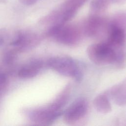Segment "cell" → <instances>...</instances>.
<instances>
[{
	"label": "cell",
	"instance_id": "cell-1",
	"mask_svg": "<svg viewBox=\"0 0 126 126\" xmlns=\"http://www.w3.org/2000/svg\"><path fill=\"white\" fill-rule=\"evenodd\" d=\"M87 54L90 60L98 65H121L126 59L123 49H116L106 41L91 44L87 48Z\"/></svg>",
	"mask_w": 126,
	"mask_h": 126
},
{
	"label": "cell",
	"instance_id": "cell-2",
	"mask_svg": "<svg viewBox=\"0 0 126 126\" xmlns=\"http://www.w3.org/2000/svg\"><path fill=\"white\" fill-rule=\"evenodd\" d=\"M47 64L52 70L64 76L80 81L83 77L81 69L77 63L68 56H57L50 59Z\"/></svg>",
	"mask_w": 126,
	"mask_h": 126
},
{
	"label": "cell",
	"instance_id": "cell-3",
	"mask_svg": "<svg viewBox=\"0 0 126 126\" xmlns=\"http://www.w3.org/2000/svg\"><path fill=\"white\" fill-rule=\"evenodd\" d=\"M83 34L82 28L74 25H63L52 26L48 34L57 41L67 46H73L78 43Z\"/></svg>",
	"mask_w": 126,
	"mask_h": 126
},
{
	"label": "cell",
	"instance_id": "cell-4",
	"mask_svg": "<svg viewBox=\"0 0 126 126\" xmlns=\"http://www.w3.org/2000/svg\"><path fill=\"white\" fill-rule=\"evenodd\" d=\"M109 23L97 16L93 15L84 23L82 28L83 33L92 38H99L107 35Z\"/></svg>",
	"mask_w": 126,
	"mask_h": 126
},
{
	"label": "cell",
	"instance_id": "cell-5",
	"mask_svg": "<svg viewBox=\"0 0 126 126\" xmlns=\"http://www.w3.org/2000/svg\"><path fill=\"white\" fill-rule=\"evenodd\" d=\"M88 111V103L84 98H79L73 102L63 115L64 121L69 125L76 123L83 119Z\"/></svg>",
	"mask_w": 126,
	"mask_h": 126
},
{
	"label": "cell",
	"instance_id": "cell-6",
	"mask_svg": "<svg viewBox=\"0 0 126 126\" xmlns=\"http://www.w3.org/2000/svg\"><path fill=\"white\" fill-rule=\"evenodd\" d=\"M105 41L116 49H123L126 43V28L112 21L109 23Z\"/></svg>",
	"mask_w": 126,
	"mask_h": 126
},
{
	"label": "cell",
	"instance_id": "cell-7",
	"mask_svg": "<svg viewBox=\"0 0 126 126\" xmlns=\"http://www.w3.org/2000/svg\"><path fill=\"white\" fill-rule=\"evenodd\" d=\"M42 65L39 60H33L23 66L18 71V75L21 78H29L35 76L39 72Z\"/></svg>",
	"mask_w": 126,
	"mask_h": 126
},
{
	"label": "cell",
	"instance_id": "cell-8",
	"mask_svg": "<svg viewBox=\"0 0 126 126\" xmlns=\"http://www.w3.org/2000/svg\"><path fill=\"white\" fill-rule=\"evenodd\" d=\"M93 104L95 110L100 113L107 114L112 110L109 98L105 94H101L96 96L94 98Z\"/></svg>",
	"mask_w": 126,
	"mask_h": 126
},
{
	"label": "cell",
	"instance_id": "cell-9",
	"mask_svg": "<svg viewBox=\"0 0 126 126\" xmlns=\"http://www.w3.org/2000/svg\"><path fill=\"white\" fill-rule=\"evenodd\" d=\"M110 3L109 0H93L90 4L91 9L94 14L101 13L107 8Z\"/></svg>",
	"mask_w": 126,
	"mask_h": 126
},
{
	"label": "cell",
	"instance_id": "cell-10",
	"mask_svg": "<svg viewBox=\"0 0 126 126\" xmlns=\"http://www.w3.org/2000/svg\"><path fill=\"white\" fill-rule=\"evenodd\" d=\"M6 82V76L1 73H0V91L2 89V88L5 86Z\"/></svg>",
	"mask_w": 126,
	"mask_h": 126
},
{
	"label": "cell",
	"instance_id": "cell-11",
	"mask_svg": "<svg viewBox=\"0 0 126 126\" xmlns=\"http://www.w3.org/2000/svg\"><path fill=\"white\" fill-rule=\"evenodd\" d=\"M40 0H19V1L23 4L25 5H32L36 3Z\"/></svg>",
	"mask_w": 126,
	"mask_h": 126
},
{
	"label": "cell",
	"instance_id": "cell-12",
	"mask_svg": "<svg viewBox=\"0 0 126 126\" xmlns=\"http://www.w3.org/2000/svg\"><path fill=\"white\" fill-rule=\"evenodd\" d=\"M126 0H109L110 3H122L124 2Z\"/></svg>",
	"mask_w": 126,
	"mask_h": 126
}]
</instances>
